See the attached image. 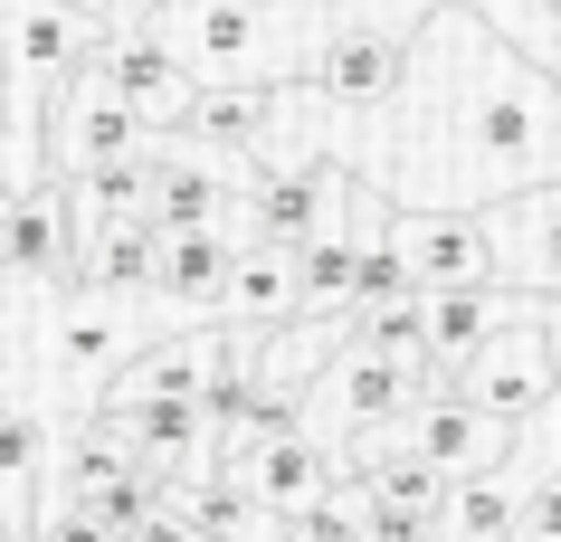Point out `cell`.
Wrapping results in <instances>:
<instances>
[{"instance_id":"ffe728a7","label":"cell","mask_w":561,"mask_h":542,"mask_svg":"<svg viewBox=\"0 0 561 542\" xmlns=\"http://www.w3.org/2000/svg\"><path fill=\"white\" fill-rule=\"evenodd\" d=\"M362 542H428V514L390 505V495H362Z\"/></svg>"},{"instance_id":"cb8c5ba5","label":"cell","mask_w":561,"mask_h":542,"mask_svg":"<svg viewBox=\"0 0 561 542\" xmlns=\"http://www.w3.org/2000/svg\"><path fill=\"white\" fill-rule=\"evenodd\" d=\"M314 10H333V0H314Z\"/></svg>"},{"instance_id":"52a82bcc","label":"cell","mask_w":561,"mask_h":542,"mask_svg":"<svg viewBox=\"0 0 561 542\" xmlns=\"http://www.w3.org/2000/svg\"><path fill=\"white\" fill-rule=\"evenodd\" d=\"M381 239L410 257L419 286H495V229L467 200H390Z\"/></svg>"},{"instance_id":"6da1fadb","label":"cell","mask_w":561,"mask_h":542,"mask_svg":"<svg viewBox=\"0 0 561 542\" xmlns=\"http://www.w3.org/2000/svg\"><path fill=\"white\" fill-rule=\"evenodd\" d=\"M362 124H381L371 191L390 200H504L533 181H561V77L533 67L514 38H495L476 10L438 0L410 30L400 87Z\"/></svg>"},{"instance_id":"3957f363","label":"cell","mask_w":561,"mask_h":542,"mask_svg":"<svg viewBox=\"0 0 561 542\" xmlns=\"http://www.w3.org/2000/svg\"><path fill=\"white\" fill-rule=\"evenodd\" d=\"M400 58H410V30L400 20H381L371 0H333L324 38L305 58V95H324L333 115H371L400 87Z\"/></svg>"},{"instance_id":"5bb4252c","label":"cell","mask_w":561,"mask_h":542,"mask_svg":"<svg viewBox=\"0 0 561 542\" xmlns=\"http://www.w3.org/2000/svg\"><path fill=\"white\" fill-rule=\"evenodd\" d=\"M514 505H524V476H514V466L447 476L438 514H428V542H504V533H514Z\"/></svg>"},{"instance_id":"ba28073f","label":"cell","mask_w":561,"mask_h":542,"mask_svg":"<svg viewBox=\"0 0 561 542\" xmlns=\"http://www.w3.org/2000/svg\"><path fill=\"white\" fill-rule=\"evenodd\" d=\"M95 67H105V87L134 105V124L144 134H181V115H191V95H201V77L162 48V38L144 30V20H105V38H95Z\"/></svg>"},{"instance_id":"9a60e30c","label":"cell","mask_w":561,"mask_h":542,"mask_svg":"<svg viewBox=\"0 0 561 542\" xmlns=\"http://www.w3.org/2000/svg\"><path fill=\"white\" fill-rule=\"evenodd\" d=\"M229 257H238V229H162V276H152V296L181 304V314H209Z\"/></svg>"},{"instance_id":"277c9868","label":"cell","mask_w":561,"mask_h":542,"mask_svg":"<svg viewBox=\"0 0 561 542\" xmlns=\"http://www.w3.org/2000/svg\"><path fill=\"white\" fill-rule=\"evenodd\" d=\"M447 391H467L476 410H495V419H524V410L561 400V371H552V343H542V314H533V286H514L504 324L457 361V381H447Z\"/></svg>"},{"instance_id":"8fae6325","label":"cell","mask_w":561,"mask_h":542,"mask_svg":"<svg viewBox=\"0 0 561 542\" xmlns=\"http://www.w3.org/2000/svg\"><path fill=\"white\" fill-rule=\"evenodd\" d=\"M485 229H495V286L561 296V181H533V191L485 200Z\"/></svg>"},{"instance_id":"8992f818","label":"cell","mask_w":561,"mask_h":542,"mask_svg":"<svg viewBox=\"0 0 561 542\" xmlns=\"http://www.w3.org/2000/svg\"><path fill=\"white\" fill-rule=\"evenodd\" d=\"M38 152H48V172H95V162H134V152H144V124H134V105L105 87L95 58L77 67V77H58L48 115H38Z\"/></svg>"},{"instance_id":"603a6c76","label":"cell","mask_w":561,"mask_h":542,"mask_svg":"<svg viewBox=\"0 0 561 542\" xmlns=\"http://www.w3.org/2000/svg\"><path fill=\"white\" fill-rule=\"evenodd\" d=\"M87 10H144V0H87Z\"/></svg>"},{"instance_id":"5b68a950","label":"cell","mask_w":561,"mask_h":542,"mask_svg":"<svg viewBox=\"0 0 561 542\" xmlns=\"http://www.w3.org/2000/svg\"><path fill=\"white\" fill-rule=\"evenodd\" d=\"M144 219L152 229H238V162L191 134H144Z\"/></svg>"},{"instance_id":"7402d4cb","label":"cell","mask_w":561,"mask_h":542,"mask_svg":"<svg viewBox=\"0 0 561 542\" xmlns=\"http://www.w3.org/2000/svg\"><path fill=\"white\" fill-rule=\"evenodd\" d=\"M533 314H542V343H552V371H561V296H533Z\"/></svg>"},{"instance_id":"30bf717a","label":"cell","mask_w":561,"mask_h":542,"mask_svg":"<svg viewBox=\"0 0 561 542\" xmlns=\"http://www.w3.org/2000/svg\"><path fill=\"white\" fill-rule=\"evenodd\" d=\"M229 457H238V476H248V495H257V514H296L314 495H333V485H353L343 476V448H333L324 428H305V419L266 428V438H238Z\"/></svg>"},{"instance_id":"4fadbf2b","label":"cell","mask_w":561,"mask_h":542,"mask_svg":"<svg viewBox=\"0 0 561 542\" xmlns=\"http://www.w3.org/2000/svg\"><path fill=\"white\" fill-rule=\"evenodd\" d=\"M276 105H286V87H201L191 95V115H181V134L209 152H229V162H248V152L276 143Z\"/></svg>"},{"instance_id":"9c48e42d","label":"cell","mask_w":561,"mask_h":542,"mask_svg":"<svg viewBox=\"0 0 561 542\" xmlns=\"http://www.w3.org/2000/svg\"><path fill=\"white\" fill-rule=\"evenodd\" d=\"M428 391V361H410V353H371V343H343V353L305 381V400H324V419L353 438V428H381V419H400L410 400Z\"/></svg>"},{"instance_id":"7c38bea8","label":"cell","mask_w":561,"mask_h":542,"mask_svg":"<svg viewBox=\"0 0 561 542\" xmlns=\"http://www.w3.org/2000/svg\"><path fill=\"white\" fill-rule=\"evenodd\" d=\"M209 314H219L238 343H257L266 324L305 314V304H296V247H276V239H238V257H229V276H219V304H209Z\"/></svg>"},{"instance_id":"44dd1931","label":"cell","mask_w":561,"mask_h":542,"mask_svg":"<svg viewBox=\"0 0 561 542\" xmlns=\"http://www.w3.org/2000/svg\"><path fill=\"white\" fill-rule=\"evenodd\" d=\"M124 542H201V533H191V514H181L172 495H162V505H152V514H144V523H134Z\"/></svg>"},{"instance_id":"d6986e66","label":"cell","mask_w":561,"mask_h":542,"mask_svg":"<svg viewBox=\"0 0 561 542\" xmlns=\"http://www.w3.org/2000/svg\"><path fill=\"white\" fill-rule=\"evenodd\" d=\"M504 542H561V466H542V476L524 485V505H514V533Z\"/></svg>"},{"instance_id":"ac0fdd59","label":"cell","mask_w":561,"mask_h":542,"mask_svg":"<svg viewBox=\"0 0 561 542\" xmlns=\"http://www.w3.org/2000/svg\"><path fill=\"white\" fill-rule=\"evenodd\" d=\"M296 304H305V314L353 304V239H305L296 247Z\"/></svg>"},{"instance_id":"2e32d148","label":"cell","mask_w":561,"mask_h":542,"mask_svg":"<svg viewBox=\"0 0 561 542\" xmlns=\"http://www.w3.org/2000/svg\"><path fill=\"white\" fill-rule=\"evenodd\" d=\"M77 276H87V286H105V296H134V304H144L152 276H162V229H152V219H124V229L87 239Z\"/></svg>"},{"instance_id":"e0dca14e","label":"cell","mask_w":561,"mask_h":542,"mask_svg":"<svg viewBox=\"0 0 561 542\" xmlns=\"http://www.w3.org/2000/svg\"><path fill=\"white\" fill-rule=\"evenodd\" d=\"M38 457H48V428H38V410H30V400H0V533H10V542L30 533Z\"/></svg>"},{"instance_id":"7a4b0ae2","label":"cell","mask_w":561,"mask_h":542,"mask_svg":"<svg viewBox=\"0 0 561 542\" xmlns=\"http://www.w3.org/2000/svg\"><path fill=\"white\" fill-rule=\"evenodd\" d=\"M105 20H144L201 87H286L305 77L314 38L333 10L314 0H144V10H105Z\"/></svg>"}]
</instances>
